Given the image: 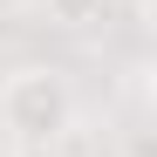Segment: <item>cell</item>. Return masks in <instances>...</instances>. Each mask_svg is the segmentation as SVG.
<instances>
[{
  "mask_svg": "<svg viewBox=\"0 0 157 157\" xmlns=\"http://www.w3.org/2000/svg\"><path fill=\"white\" fill-rule=\"evenodd\" d=\"M75 82L48 62H28L14 75H0V130L14 150H62L75 137Z\"/></svg>",
  "mask_w": 157,
  "mask_h": 157,
  "instance_id": "6da1fadb",
  "label": "cell"
},
{
  "mask_svg": "<svg viewBox=\"0 0 157 157\" xmlns=\"http://www.w3.org/2000/svg\"><path fill=\"white\" fill-rule=\"evenodd\" d=\"M41 14L62 28H89V21H102V0H41Z\"/></svg>",
  "mask_w": 157,
  "mask_h": 157,
  "instance_id": "7a4b0ae2",
  "label": "cell"
}]
</instances>
